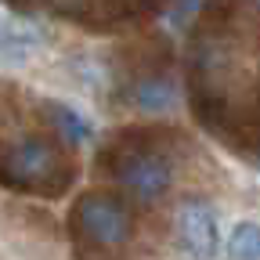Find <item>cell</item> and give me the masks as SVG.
I'll list each match as a JSON object with an SVG mask.
<instances>
[{
	"label": "cell",
	"instance_id": "cell-1",
	"mask_svg": "<svg viewBox=\"0 0 260 260\" xmlns=\"http://www.w3.org/2000/svg\"><path fill=\"white\" fill-rule=\"evenodd\" d=\"M167 130L155 126H130L98 152L102 170L130 195L145 206L159 203L174 184V167L167 155Z\"/></svg>",
	"mask_w": 260,
	"mask_h": 260
},
{
	"label": "cell",
	"instance_id": "cell-2",
	"mask_svg": "<svg viewBox=\"0 0 260 260\" xmlns=\"http://www.w3.org/2000/svg\"><path fill=\"white\" fill-rule=\"evenodd\" d=\"M73 235L94 249H116L130 239V210L119 195L109 191H87L76 199L73 213Z\"/></svg>",
	"mask_w": 260,
	"mask_h": 260
},
{
	"label": "cell",
	"instance_id": "cell-3",
	"mask_svg": "<svg viewBox=\"0 0 260 260\" xmlns=\"http://www.w3.org/2000/svg\"><path fill=\"white\" fill-rule=\"evenodd\" d=\"M177 242L191 260H213L220 249V232H217V213L203 199H188L177 210Z\"/></svg>",
	"mask_w": 260,
	"mask_h": 260
},
{
	"label": "cell",
	"instance_id": "cell-4",
	"mask_svg": "<svg viewBox=\"0 0 260 260\" xmlns=\"http://www.w3.org/2000/svg\"><path fill=\"white\" fill-rule=\"evenodd\" d=\"M44 32L22 18H0V65H22L37 54Z\"/></svg>",
	"mask_w": 260,
	"mask_h": 260
},
{
	"label": "cell",
	"instance_id": "cell-5",
	"mask_svg": "<svg viewBox=\"0 0 260 260\" xmlns=\"http://www.w3.org/2000/svg\"><path fill=\"white\" fill-rule=\"evenodd\" d=\"M47 119L54 126V134L69 145H80L90 138V123L73 109V105H61V102H47Z\"/></svg>",
	"mask_w": 260,
	"mask_h": 260
},
{
	"label": "cell",
	"instance_id": "cell-6",
	"mask_svg": "<svg viewBox=\"0 0 260 260\" xmlns=\"http://www.w3.org/2000/svg\"><path fill=\"white\" fill-rule=\"evenodd\" d=\"M228 260H260V224L242 220L228 239Z\"/></svg>",
	"mask_w": 260,
	"mask_h": 260
}]
</instances>
